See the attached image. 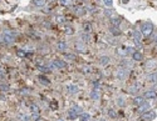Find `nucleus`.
I'll list each match as a JSON object with an SVG mask.
<instances>
[{
	"label": "nucleus",
	"mask_w": 157,
	"mask_h": 121,
	"mask_svg": "<svg viewBox=\"0 0 157 121\" xmlns=\"http://www.w3.org/2000/svg\"><path fill=\"white\" fill-rule=\"evenodd\" d=\"M93 85L95 88H98V86H99V83H98V81H93Z\"/></svg>",
	"instance_id": "43"
},
{
	"label": "nucleus",
	"mask_w": 157,
	"mask_h": 121,
	"mask_svg": "<svg viewBox=\"0 0 157 121\" xmlns=\"http://www.w3.org/2000/svg\"><path fill=\"white\" fill-rule=\"evenodd\" d=\"M29 110H30V114H31V116H33V119H36V117L39 116L40 109H39L38 105H35V104L30 105V106H29Z\"/></svg>",
	"instance_id": "4"
},
{
	"label": "nucleus",
	"mask_w": 157,
	"mask_h": 121,
	"mask_svg": "<svg viewBox=\"0 0 157 121\" xmlns=\"http://www.w3.org/2000/svg\"><path fill=\"white\" fill-rule=\"evenodd\" d=\"M81 114H82V109H81L79 106H73V107L69 109V111H68V119H69V120H74V119H77Z\"/></svg>",
	"instance_id": "1"
},
{
	"label": "nucleus",
	"mask_w": 157,
	"mask_h": 121,
	"mask_svg": "<svg viewBox=\"0 0 157 121\" xmlns=\"http://www.w3.org/2000/svg\"><path fill=\"white\" fill-rule=\"evenodd\" d=\"M152 31H153V25H152L150 21H146V23L142 24V26H141V32H142L145 36H150V35L152 34Z\"/></svg>",
	"instance_id": "2"
},
{
	"label": "nucleus",
	"mask_w": 157,
	"mask_h": 121,
	"mask_svg": "<svg viewBox=\"0 0 157 121\" xmlns=\"http://www.w3.org/2000/svg\"><path fill=\"white\" fill-rule=\"evenodd\" d=\"M49 106H50V107H52L53 110H55V109L58 107V102H57L55 100H53V101H52V102L49 104Z\"/></svg>",
	"instance_id": "34"
},
{
	"label": "nucleus",
	"mask_w": 157,
	"mask_h": 121,
	"mask_svg": "<svg viewBox=\"0 0 157 121\" xmlns=\"http://www.w3.org/2000/svg\"><path fill=\"white\" fill-rule=\"evenodd\" d=\"M103 3H104L107 6H112V5H113V1H112V0H103Z\"/></svg>",
	"instance_id": "39"
},
{
	"label": "nucleus",
	"mask_w": 157,
	"mask_h": 121,
	"mask_svg": "<svg viewBox=\"0 0 157 121\" xmlns=\"http://www.w3.org/2000/svg\"><path fill=\"white\" fill-rule=\"evenodd\" d=\"M59 4L63 6H69L72 4V0H59Z\"/></svg>",
	"instance_id": "29"
},
{
	"label": "nucleus",
	"mask_w": 157,
	"mask_h": 121,
	"mask_svg": "<svg viewBox=\"0 0 157 121\" xmlns=\"http://www.w3.org/2000/svg\"><path fill=\"white\" fill-rule=\"evenodd\" d=\"M126 53H127V55L133 54V53H134V49H133V48H126Z\"/></svg>",
	"instance_id": "36"
},
{
	"label": "nucleus",
	"mask_w": 157,
	"mask_h": 121,
	"mask_svg": "<svg viewBox=\"0 0 157 121\" xmlns=\"http://www.w3.org/2000/svg\"><path fill=\"white\" fill-rule=\"evenodd\" d=\"M116 104H117V105H118L120 107H123V106H125V105H126L125 99H123V97H118V99L116 100Z\"/></svg>",
	"instance_id": "24"
},
{
	"label": "nucleus",
	"mask_w": 157,
	"mask_h": 121,
	"mask_svg": "<svg viewBox=\"0 0 157 121\" xmlns=\"http://www.w3.org/2000/svg\"><path fill=\"white\" fill-rule=\"evenodd\" d=\"M127 74H128V69H120L118 70V72H117V77L120 79V80H125L126 76H127Z\"/></svg>",
	"instance_id": "6"
},
{
	"label": "nucleus",
	"mask_w": 157,
	"mask_h": 121,
	"mask_svg": "<svg viewBox=\"0 0 157 121\" xmlns=\"http://www.w3.org/2000/svg\"><path fill=\"white\" fill-rule=\"evenodd\" d=\"M53 64H54V66L57 67V69H64V67H67V62L63 60H59V59H57V60L53 61Z\"/></svg>",
	"instance_id": "8"
},
{
	"label": "nucleus",
	"mask_w": 157,
	"mask_h": 121,
	"mask_svg": "<svg viewBox=\"0 0 157 121\" xmlns=\"http://www.w3.org/2000/svg\"><path fill=\"white\" fill-rule=\"evenodd\" d=\"M67 90H68V92H70V94H75L78 91V86L77 85H68L67 86Z\"/></svg>",
	"instance_id": "21"
},
{
	"label": "nucleus",
	"mask_w": 157,
	"mask_h": 121,
	"mask_svg": "<svg viewBox=\"0 0 157 121\" xmlns=\"http://www.w3.org/2000/svg\"><path fill=\"white\" fill-rule=\"evenodd\" d=\"M9 90V85H6V84H0V91H8Z\"/></svg>",
	"instance_id": "33"
},
{
	"label": "nucleus",
	"mask_w": 157,
	"mask_h": 121,
	"mask_svg": "<svg viewBox=\"0 0 157 121\" xmlns=\"http://www.w3.org/2000/svg\"><path fill=\"white\" fill-rule=\"evenodd\" d=\"M104 14H106V16H109V18H111V16H112V10H106Z\"/></svg>",
	"instance_id": "40"
},
{
	"label": "nucleus",
	"mask_w": 157,
	"mask_h": 121,
	"mask_svg": "<svg viewBox=\"0 0 157 121\" xmlns=\"http://www.w3.org/2000/svg\"><path fill=\"white\" fill-rule=\"evenodd\" d=\"M156 43H157V40H156Z\"/></svg>",
	"instance_id": "47"
},
{
	"label": "nucleus",
	"mask_w": 157,
	"mask_h": 121,
	"mask_svg": "<svg viewBox=\"0 0 157 121\" xmlns=\"http://www.w3.org/2000/svg\"><path fill=\"white\" fill-rule=\"evenodd\" d=\"M107 114H108V116H109L111 119H116V117H117V114H116V111H114L113 109H109V110L107 111Z\"/></svg>",
	"instance_id": "25"
},
{
	"label": "nucleus",
	"mask_w": 157,
	"mask_h": 121,
	"mask_svg": "<svg viewBox=\"0 0 157 121\" xmlns=\"http://www.w3.org/2000/svg\"><path fill=\"white\" fill-rule=\"evenodd\" d=\"M132 59L134 61H142L143 60V55H142L140 51H134V53L132 54Z\"/></svg>",
	"instance_id": "14"
},
{
	"label": "nucleus",
	"mask_w": 157,
	"mask_h": 121,
	"mask_svg": "<svg viewBox=\"0 0 157 121\" xmlns=\"http://www.w3.org/2000/svg\"><path fill=\"white\" fill-rule=\"evenodd\" d=\"M83 30H84V32L89 34V32L92 31V25H91L89 23H84V24H83Z\"/></svg>",
	"instance_id": "23"
},
{
	"label": "nucleus",
	"mask_w": 157,
	"mask_h": 121,
	"mask_svg": "<svg viewBox=\"0 0 157 121\" xmlns=\"http://www.w3.org/2000/svg\"><path fill=\"white\" fill-rule=\"evenodd\" d=\"M123 3H128V0H123Z\"/></svg>",
	"instance_id": "44"
},
{
	"label": "nucleus",
	"mask_w": 157,
	"mask_h": 121,
	"mask_svg": "<svg viewBox=\"0 0 157 121\" xmlns=\"http://www.w3.org/2000/svg\"><path fill=\"white\" fill-rule=\"evenodd\" d=\"M57 23H59V24H62V23H64V16H62V15H59V16H57Z\"/></svg>",
	"instance_id": "38"
},
{
	"label": "nucleus",
	"mask_w": 157,
	"mask_h": 121,
	"mask_svg": "<svg viewBox=\"0 0 157 121\" xmlns=\"http://www.w3.org/2000/svg\"><path fill=\"white\" fill-rule=\"evenodd\" d=\"M75 50L78 53H87V48L83 43H77L75 44Z\"/></svg>",
	"instance_id": "10"
},
{
	"label": "nucleus",
	"mask_w": 157,
	"mask_h": 121,
	"mask_svg": "<svg viewBox=\"0 0 157 121\" xmlns=\"http://www.w3.org/2000/svg\"><path fill=\"white\" fill-rule=\"evenodd\" d=\"M5 79V75H4V72L0 70V80H4Z\"/></svg>",
	"instance_id": "41"
},
{
	"label": "nucleus",
	"mask_w": 157,
	"mask_h": 121,
	"mask_svg": "<svg viewBox=\"0 0 157 121\" xmlns=\"http://www.w3.org/2000/svg\"><path fill=\"white\" fill-rule=\"evenodd\" d=\"M150 109V105L147 104V102H145L143 105H141V106H138V112H141V114H143V112H146L147 110Z\"/></svg>",
	"instance_id": "17"
},
{
	"label": "nucleus",
	"mask_w": 157,
	"mask_h": 121,
	"mask_svg": "<svg viewBox=\"0 0 157 121\" xmlns=\"http://www.w3.org/2000/svg\"><path fill=\"white\" fill-rule=\"evenodd\" d=\"M109 60H111V59H109L108 56H101V58H99V64L103 65V66H106V65L109 64Z\"/></svg>",
	"instance_id": "18"
},
{
	"label": "nucleus",
	"mask_w": 157,
	"mask_h": 121,
	"mask_svg": "<svg viewBox=\"0 0 157 121\" xmlns=\"http://www.w3.org/2000/svg\"><path fill=\"white\" fill-rule=\"evenodd\" d=\"M64 58H65V59H68V60H72V61L77 60L75 55H73V54H69V53H65V54H64Z\"/></svg>",
	"instance_id": "26"
},
{
	"label": "nucleus",
	"mask_w": 157,
	"mask_h": 121,
	"mask_svg": "<svg viewBox=\"0 0 157 121\" xmlns=\"http://www.w3.org/2000/svg\"><path fill=\"white\" fill-rule=\"evenodd\" d=\"M78 117H79V121H89V119H91V115H89V114H87V112H82Z\"/></svg>",
	"instance_id": "19"
},
{
	"label": "nucleus",
	"mask_w": 157,
	"mask_h": 121,
	"mask_svg": "<svg viewBox=\"0 0 157 121\" xmlns=\"http://www.w3.org/2000/svg\"><path fill=\"white\" fill-rule=\"evenodd\" d=\"M58 49L59 50H65L67 49V43L65 41H59L58 43Z\"/></svg>",
	"instance_id": "28"
},
{
	"label": "nucleus",
	"mask_w": 157,
	"mask_h": 121,
	"mask_svg": "<svg viewBox=\"0 0 157 121\" xmlns=\"http://www.w3.org/2000/svg\"><path fill=\"white\" fill-rule=\"evenodd\" d=\"M137 91H138V88H137V86H131V88L128 89V92H129V94H137Z\"/></svg>",
	"instance_id": "32"
},
{
	"label": "nucleus",
	"mask_w": 157,
	"mask_h": 121,
	"mask_svg": "<svg viewBox=\"0 0 157 121\" xmlns=\"http://www.w3.org/2000/svg\"><path fill=\"white\" fill-rule=\"evenodd\" d=\"M93 121H97V120H93Z\"/></svg>",
	"instance_id": "46"
},
{
	"label": "nucleus",
	"mask_w": 157,
	"mask_h": 121,
	"mask_svg": "<svg viewBox=\"0 0 157 121\" xmlns=\"http://www.w3.org/2000/svg\"><path fill=\"white\" fill-rule=\"evenodd\" d=\"M82 40H83V43H88V41H89V34L84 32V34L82 35Z\"/></svg>",
	"instance_id": "30"
},
{
	"label": "nucleus",
	"mask_w": 157,
	"mask_h": 121,
	"mask_svg": "<svg viewBox=\"0 0 157 121\" xmlns=\"http://www.w3.org/2000/svg\"><path fill=\"white\" fill-rule=\"evenodd\" d=\"M65 34L73 35V34H74V29H73V28H67V29H65Z\"/></svg>",
	"instance_id": "35"
},
{
	"label": "nucleus",
	"mask_w": 157,
	"mask_h": 121,
	"mask_svg": "<svg viewBox=\"0 0 157 121\" xmlns=\"http://www.w3.org/2000/svg\"><path fill=\"white\" fill-rule=\"evenodd\" d=\"M142 32L138 30H134L133 31V40H134V43H136V45H140L141 44V37H142V35H141Z\"/></svg>",
	"instance_id": "5"
},
{
	"label": "nucleus",
	"mask_w": 157,
	"mask_h": 121,
	"mask_svg": "<svg viewBox=\"0 0 157 121\" xmlns=\"http://www.w3.org/2000/svg\"><path fill=\"white\" fill-rule=\"evenodd\" d=\"M18 119H19L20 121H28L29 120V117H28L27 115H23V114H19V115H18Z\"/></svg>",
	"instance_id": "31"
},
{
	"label": "nucleus",
	"mask_w": 157,
	"mask_h": 121,
	"mask_svg": "<svg viewBox=\"0 0 157 121\" xmlns=\"http://www.w3.org/2000/svg\"><path fill=\"white\" fill-rule=\"evenodd\" d=\"M18 56L24 58V56H27V54H25V51H24V50H18Z\"/></svg>",
	"instance_id": "37"
},
{
	"label": "nucleus",
	"mask_w": 157,
	"mask_h": 121,
	"mask_svg": "<svg viewBox=\"0 0 157 121\" xmlns=\"http://www.w3.org/2000/svg\"><path fill=\"white\" fill-rule=\"evenodd\" d=\"M147 80H148L150 84H157V72H152V74H150L148 77H147Z\"/></svg>",
	"instance_id": "11"
},
{
	"label": "nucleus",
	"mask_w": 157,
	"mask_h": 121,
	"mask_svg": "<svg viewBox=\"0 0 157 121\" xmlns=\"http://www.w3.org/2000/svg\"><path fill=\"white\" fill-rule=\"evenodd\" d=\"M35 121H45V119H43V117H40V116H38V117L35 119Z\"/></svg>",
	"instance_id": "42"
},
{
	"label": "nucleus",
	"mask_w": 157,
	"mask_h": 121,
	"mask_svg": "<svg viewBox=\"0 0 157 121\" xmlns=\"http://www.w3.org/2000/svg\"><path fill=\"white\" fill-rule=\"evenodd\" d=\"M38 70H39L42 74H48V72L50 71L49 66H43V65H39V66H38Z\"/></svg>",
	"instance_id": "20"
},
{
	"label": "nucleus",
	"mask_w": 157,
	"mask_h": 121,
	"mask_svg": "<svg viewBox=\"0 0 157 121\" xmlns=\"http://www.w3.org/2000/svg\"><path fill=\"white\" fill-rule=\"evenodd\" d=\"M89 96H91V99H93V100H99V97H101V95H99V90H98V89L92 90L91 91V94H89Z\"/></svg>",
	"instance_id": "15"
},
{
	"label": "nucleus",
	"mask_w": 157,
	"mask_h": 121,
	"mask_svg": "<svg viewBox=\"0 0 157 121\" xmlns=\"http://www.w3.org/2000/svg\"><path fill=\"white\" fill-rule=\"evenodd\" d=\"M38 80H39V83H42L43 85H49V84H50V80H49L47 76H44V75H39V76H38Z\"/></svg>",
	"instance_id": "12"
},
{
	"label": "nucleus",
	"mask_w": 157,
	"mask_h": 121,
	"mask_svg": "<svg viewBox=\"0 0 157 121\" xmlns=\"http://www.w3.org/2000/svg\"><path fill=\"white\" fill-rule=\"evenodd\" d=\"M4 40H5V43L11 44L14 41V34L13 32H5L4 34Z\"/></svg>",
	"instance_id": "9"
},
{
	"label": "nucleus",
	"mask_w": 157,
	"mask_h": 121,
	"mask_svg": "<svg viewBox=\"0 0 157 121\" xmlns=\"http://www.w3.org/2000/svg\"><path fill=\"white\" fill-rule=\"evenodd\" d=\"M133 102H134V105H137V106H141V105H143L146 101H145V99H143L142 96H136V97L133 99Z\"/></svg>",
	"instance_id": "13"
},
{
	"label": "nucleus",
	"mask_w": 157,
	"mask_h": 121,
	"mask_svg": "<svg viewBox=\"0 0 157 121\" xmlns=\"http://www.w3.org/2000/svg\"><path fill=\"white\" fill-rule=\"evenodd\" d=\"M111 23H112V26H118V28H120V25H121V19H120V18H113V19H111Z\"/></svg>",
	"instance_id": "22"
},
{
	"label": "nucleus",
	"mask_w": 157,
	"mask_h": 121,
	"mask_svg": "<svg viewBox=\"0 0 157 121\" xmlns=\"http://www.w3.org/2000/svg\"><path fill=\"white\" fill-rule=\"evenodd\" d=\"M109 32H111L112 35H114V36H120V35H121V30H120L118 26H111V28H109Z\"/></svg>",
	"instance_id": "16"
},
{
	"label": "nucleus",
	"mask_w": 157,
	"mask_h": 121,
	"mask_svg": "<svg viewBox=\"0 0 157 121\" xmlns=\"http://www.w3.org/2000/svg\"><path fill=\"white\" fill-rule=\"evenodd\" d=\"M33 4L35 6H43L45 4V0H33Z\"/></svg>",
	"instance_id": "27"
},
{
	"label": "nucleus",
	"mask_w": 157,
	"mask_h": 121,
	"mask_svg": "<svg viewBox=\"0 0 157 121\" xmlns=\"http://www.w3.org/2000/svg\"><path fill=\"white\" fill-rule=\"evenodd\" d=\"M145 99H148V100H152V99H156L157 97V92L155 90H150V91H146L145 95H143Z\"/></svg>",
	"instance_id": "7"
},
{
	"label": "nucleus",
	"mask_w": 157,
	"mask_h": 121,
	"mask_svg": "<svg viewBox=\"0 0 157 121\" xmlns=\"http://www.w3.org/2000/svg\"><path fill=\"white\" fill-rule=\"evenodd\" d=\"M57 121H64V120H62V119H59V120H57Z\"/></svg>",
	"instance_id": "45"
},
{
	"label": "nucleus",
	"mask_w": 157,
	"mask_h": 121,
	"mask_svg": "<svg viewBox=\"0 0 157 121\" xmlns=\"http://www.w3.org/2000/svg\"><path fill=\"white\" fill-rule=\"evenodd\" d=\"M155 117H156V112L152 111V110H147L146 112L141 114V119L142 120H152Z\"/></svg>",
	"instance_id": "3"
}]
</instances>
